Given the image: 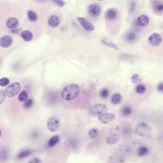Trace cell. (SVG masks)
<instances>
[{
	"label": "cell",
	"mask_w": 163,
	"mask_h": 163,
	"mask_svg": "<svg viewBox=\"0 0 163 163\" xmlns=\"http://www.w3.org/2000/svg\"><path fill=\"white\" fill-rule=\"evenodd\" d=\"M88 10L89 13L91 16L96 17L98 16L101 13V8L98 4H91L89 7Z\"/></svg>",
	"instance_id": "11"
},
{
	"label": "cell",
	"mask_w": 163,
	"mask_h": 163,
	"mask_svg": "<svg viewBox=\"0 0 163 163\" xmlns=\"http://www.w3.org/2000/svg\"><path fill=\"white\" fill-rule=\"evenodd\" d=\"M126 38V39L128 40V41H135V40L136 39V34L134 33H128V34H127Z\"/></svg>",
	"instance_id": "30"
},
{
	"label": "cell",
	"mask_w": 163,
	"mask_h": 163,
	"mask_svg": "<svg viewBox=\"0 0 163 163\" xmlns=\"http://www.w3.org/2000/svg\"><path fill=\"white\" fill-rule=\"evenodd\" d=\"M115 114L113 113H105L99 116L98 119L104 124H109L115 119Z\"/></svg>",
	"instance_id": "6"
},
{
	"label": "cell",
	"mask_w": 163,
	"mask_h": 163,
	"mask_svg": "<svg viewBox=\"0 0 163 163\" xmlns=\"http://www.w3.org/2000/svg\"><path fill=\"white\" fill-rule=\"evenodd\" d=\"M19 23L18 20L14 17L8 18L6 22L7 27L11 30H13L19 26Z\"/></svg>",
	"instance_id": "12"
},
{
	"label": "cell",
	"mask_w": 163,
	"mask_h": 163,
	"mask_svg": "<svg viewBox=\"0 0 163 163\" xmlns=\"http://www.w3.org/2000/svg\"><path fill=\"white\" fill-rule=\"evenodd\" d=\"M119 140V135L117 133H111L107 137L106 142L107 144L113 145L118 142Z\"/></svg>",
	"instance_id": "15"
},
{
	"label": "cell",
	"mask_w": 163,
	"mask_h": 163,
	"mask_svg": "<svg viewBox=\"0 0 163 163\" xmlns=\"http://www.w3.org/2000/svg\"><path fill=\"white\" fill-rule=\"evenodd\" d=\"M28 163H43V161L39 158H34L29 161Z\"/></svg>",
	"instance_id": "37"
},
{
	"label": "cell",
	"mask_w": 163,
	"mask_h": 163,
	"mask_svg": "<svg viewBox=\"0 0 163 163\" xmlns=\"http://www.w3.org/2000/svg\"><path fill=\"white\" fill-rule=\"evenodd\" d=\"M32 153L33 151L31 150H23L18 154L17 156V158L22 159L26 158L27 157L30 156Z\"/></svg>",
	"instance_id": "19"
},
{
	"label": "cell",
	"mask_w": 163,
	"mask_h": 163,
	"mask_svg": "<svg viewBox=\"0 0 163 163\" xmlns=\"http://www.w3.org/2000/svg\"><path fill=\"white\" fill-rule=\"evenodd\" d=\"M150 19L147 16L142 14L137 19V23L141 27H145L149 24Z\"/></svg>",
	"instance_id": "13"
},
{
	"label": "cell",
	"mask_w": 163,
	"mask_h": 163,
	"mask_svg": "<svg viewBox=\"0 0 163 163\" xmlns=\"http://www.w3.org/2000/svg\"><path fill=\"white\" fill-rule=\"evenodd\" d=\"M7 157V154L6 150L5 149H3L1 150V162H5L6 160Z\"/></svg>",
	"instance_id": "32"
},
{
	"label": "cell",
	"mask_w": 163,
	"mask_h": 163,
	"mask_svg": "<svg viewBox=\"0 0 163 163\" xmlns=\"http://www.w3.org/2000/svg\"><path fill=\"white\" fill-rule=\"evenodd\" d=\"M77 20L79 22L80 25L85 30L88 31H93L95 29V26L89 20L83 17H78Z\"/></svg>",
	"instance_id": "9"
},
{
	"label": "cell",
	"mask_w": 163,
	"mask_h": 163,
	"mask_svg": "<svg viewBox=\"0 0 163 163\" xmlns=\"http://www.w3.org/2000/svg\"><path fill=\"white\" fill-rule=\"evenodd\" d=\"M135 6H136L135 3L134 1H131L130 4L129 8V10L130 13H132L135 11Z\"/></svg>",
	"instance_id": "35"
},
{
	"label": "cell",
	"mask_w": 163,
	"mask_h": 163,
	"mask_svg": "<svg viewBox=\"0 0 163 163\" xmlns=\"http://www.w3.org/2000/svg\"><path fill=\"white\" fill-rule=\"evenodd\" d=\"M162 40V37L160 35L155 33L149 36L148 38V42L151 45L157 47L160 45Z\"/></svg>",
	"instance_id": "8"
},
{
	"label": "cell",
	"mask_w": 163,
	"mask_h": 163,
	"mask_svg": "<svg viewBox=\"0 0 163 163\" xmlns=\"http://www.w3.org/2000/svg\"><path fill=\"white\" fill-rule=\"evenodd\" d=\"M101 43L104 45H107L108 47H110L113 49H115V50H119V48L116 45L113 43L112 42L110 41L107 39H102L101 40Z\"/></svg>",
	"instance_id": "22"
},
{
	"label": "cell",
	"mask_w": 163,
	"mask_h": 163,
	"mask_svg": "<svg viewBox=\"0 0 163 163\" xmlns=\"http://www.w3.org/2000/svg\"><path fill=\"white\" fill-rule=\"evenodd\" d=\"M53 3L60 7L63 6L65 5V2L63 1H53Z\"/></svg>",
	"instance_id": "38"
},
{
	"label": "cell",
	"mask_w": 163,
	"mask_h": 163,
	"mask_svg": "<svg viewBox=\"0 0 163 163\" xmlns=\"http://www.w3.org/2000/svg\"><path fill=\"white\" fill-rule=\"evenodd\" d=\"M21 85L18 82H14L8 86L4 91L6 96L12 98L18 94L21 90Z\"/></svg>",
	"instance_id": "3"
},
{
	"label": "cell",
	"mask_w": 163,
	"mask_h": 163,
	"mask_svg": "<svg viewBox=\"0 0 163 163\" xmlns=\"http://www.w3.org/2000/svg\"><path fill=\"white\" fill-rule=\"evenodd\" d=\"M10 83V80L7 78H3L0 79V85L2 87H5L8 85Z\"/></svg>",
	"instance_id": "33"
},
{
	"label": "cell",
	"mask_w": 163,
	"mask_h": 163,
	"mask_svg": "<svg viewBox=\"0 0 163 163\" xmlns=\"http://www.w3.org/2000/svg\"><path fill=\"white\" fill-rule=\"evenodd\" d=\"M60 121L57 118L52 117L48 119L47 122V126L49 131L55 132L60 127Z\"/></svg>",
	"instance_id": "4"
},
{
	"label": "cell",
	"mask_w": 163,
	"mask_h": 163,
	"mask_svg": "<svg viewBox=\"0 0 163 163\" xmlns=\"http://www.w3.org/2000/svg\"><path fill=\"white\" fill-rule=\"evenodd\" d=\"M135 132L137 135L142 137L150 136L152 132L151 128L147 124L141 123L137 124L135 127Z\"/></svg>",
	"instance_id": "2"
},
{
	"label": "cell",
	"mask_w": 163,
	"mask_h": 163,
	"mask_svg": "<svg viewBox=\"0 0 163 163\" xmlns=\"http://www.w3.org/2000/svg\"><path fill=\"white\" fill-rule=\"evenodd\" d=\"M79 86L76 84H71L67 86L63 89L61 95L63 99L70 101L76 98L79 96Z\"/></svg>",
	"instance_id": "1"
},
{
	"label": "cell",
	"mask_w": 163,
	"mask_h": 163,
	"mask_svg": "<svg viewBox=\"0 0 163 163\" xmlns=\"http://www.w3.org/2000/svg\"><path fill=\"white\" fill-rule=\"evenodd\" d=\"M117 16V12L115 9L111 8L107 11L106 13V18L110 20L115 19Z\"/></svg>",
	"instance_id": "16"
},
{
	"label": "cell",
	"mask_w": 163,
	"mask_h": 163,
	"mask_svg": "<svg viewBox=\"0 0 163 163\" xmlns=\"http://www.w3.org/2000/svg\"><path fill=\"white\" fill-rule=\"evenodd\" d=\"M157 89L160 92H163V82L159 83L157 86Z\"/></svg>",
	"instance_id": "40"
},
{
	"label": "cell",
	"mask_w": 163,
	"mask_h": 163,
	"mask_svg": "<svg viewBox=\"0 0 163 163\" xmlns=\"http://www.w3.org/2000/svg\"><path fill=\"white\" fill-rule=\"evenodd\" d=\"M21 36L23 39L26 42L30 41L33 38L32 33L28 30L23 31L21 33Z\"/></svg>",
	"instance_id": "17"
},
{
	"label": "cell",
	"mask_w": 163,
	"mask_h": 163,
	"mask_svg": "<svg viewBox=\"0 0 163 163\" xmlns=\"http://www.w3.org/2000/svg\"><path fill=\"white\" fill-rule=\"evenodd\" d=\"M132 110L129 106H125L123 108L122 113L124 116H128L132 113Z\"/></svg>",
	"instance_id": "29"
},
{
	"label": "cell",
	"mask_w": 163,
	"mask_h": 163,
	"mask_svg": "<svg viewBox=\"0 0 163 163\" xmlns=\"http://www.w3.org/2000/svg\"><path fill=\"white\" fill-rule=\"evenodd\" d=\"M0 101H1V104H2L4 101V100L5 99V96H6V95H5V93H4V91L2 90V89H1L0 90Z\"/></svg>",
	"instance_id": "36"
},
{
	"label": "cell",
	"mask_w": 163,
	"mask_h": 163,
	"mask_svg": "<svg viewBox=\"0 0 163 163\" xmlns=\"http://www.w3.org/2000/svg\"><path fill=\"white\" fill-rule=\"evenodd\" d=\"M122 96L119 93H115L111 98V102L114 104H118L121 101Z\"/></svg>",
	"instance_id": "23"
},
{
	"label": "cell",
	"mask_w": 163,
	"mask_h": 163,
	"mask_svg": "<svg viewBox=\"0 0 163 163\" xmlns=\"http://www.w3.org/2000/svg\"><path fill=\"white\" fill-rule=\"evenodd\" d=\"M28 94L26 91H21L18 96V100L21 102L26 101L28 100Z\"/></svg>",
	"instance_id": "21"
},
{
	"label": "cell",
	"mask_w": 163,
	"mask_h": 163,
	"mask_svg": "<svg viewBox=\"0 0 163 163\" xmlns=\"http://www.w3.org/2000/svg\"><path fill=\"white\" fill-rule=\"evenodd\" d=\"M38 136H39V133H38V131H34L31 135V137L34 139L37 138Z\"/></svg>",
	"instance_id": "39"
},
{
	"label": "cell",
	"mask_w": 163,
	"mask_h": 163,
	"mask_svg": "<svg viewBox=\"0 0 163 163\" xmlns=\"http://www.w3.org/2000/svg\"><path fill=\"white\" fill-rule=\"evenodd\" d=\"M136 92L138 94H142L146 91V88L145 86L143 84H139L136 86L135 89Z\"/></svg>",
	"instance_id": "27"
},
{
	"label": "cell",
	"mask_w": 163,
	"mask_h": 163,
	"mask_svg": "<svg viewBox=\"0 0 163 163\" xmlns=\"http://www.w3.org/2000/svg\"><path fill=\"white\" fill-rule=\"evenodd\" d=\"M107 110V107L104 104H99L93 106L91 109V114L93 115H101Z\"/></svg>",
	"instance_id": "5"
},
{
	"label": "cell",
	"mask_w": 163,
	"mask_h": 163,
	"mask_svg": "<svg viewBox=\"0 0 163 163\" xmlns=\"http://www.w3.org/2000/svg\"><path fill=\"white\" fill-rule=\"evenodd\" d=\"M154 8L155 12L161 13L163 12V3L161 1H153Z\"/></svg>",
	"instance_id": "18"
},
{
	"label": "cell",
	"mask_w": 163,
	"mask_h": 163,
	"mask_svg": "<svg viewBox=\"0 0 163 163\" xmlns=\"http://www.w3.org/2000/svg\"><path fill=\"white\" fill-rule=\"evenodd\" d=\"M33 103V102L32 100L31 99H28L26 101H25V103H24V107L26 109H29L32 107Z\"/></svg>",
	"instance_id": "34"
},
{
	"label": "cell",
	"mask_w": 163,
	"mask_h": 163,
	"mask_svg": "<svg viewBox=\"0 0 163 163\" xmlns=\"http://www.w3.org/2000/svg\"><path fill=\"white\" fill-rule=\"evenodd\" d=\"M99 131L97 128H93L89 130V135L91 138H95L98 136Z\"/></svg>",
	"instance_id": "25"
},
{
	"label": "cell",
	"mask_w": 163,
	"mask_h": 163,
	"mask_svg": "<svg viewBox=\"0 0 163 163\" xmlns=\"http://www.w3.org/2000/svg\"><path fill=\"white\" fill-rule=\"evenodd\" d=\"M125 157L122 153L116 152L111 155L110 158V163H124Z\"/></svg>",
	"instance_id": "10"
},
{
	"label": "cell",
	"mask_w": 163,
	"mask_h": 163,
	"mask_svg": "<svg viewBox=\"0 0 163 163\" xmlns=\"http://www.w3.org/2000/svg\"><path fill=\"white\" fill-rule=\"evenodd\" d=\"M60 137L57 135L53 136V137L50 138L49 141H48V146L50 147L54 146L55 145H56L58 143V142L60 141Z\"/></svg>",
	"instance_id": "20"
},
{
	"label": "cell",
	"mask_w": 163,
	"mask_h": 163,
	"mask_svg": "<svg viewBox=\"0 0 163 163\" xmlns=\"http://www.w3.org/2000/svg\"><path fill=\"white\" fill-rule=\"evenodd\" d=\"M109 95V91L107 89H103L100 92V95L103 99L107 98Z\"/></svg>",
	"instance_id": "31"
},
{
	"label": "cell",
	"mask_w": 163,
	"mask_h": 163,
	"mask_svg": "<svg viewBox=\"0 0 163 163\" xmlns=\"http://www.w3.org/2000/svg\"><path fill=\"white\" fill-rule=\"evenodd\" d=\"M27 14H28L29 19L30 20V21H36L37 18H38V16H37L36 13L33 11H29Z\"/></svg>",
	"instance_id": "28"
},
{
	"label": "cell",
	"mask_w": 163,
	"mask_h": 163,
	"mask_svg": "<svg viewBox=\"0 0 163 163\" xmlns=\"http://www.w3.org/2000/svg\"><path fill=\"white\" fill-rule=\"evenodd\" d=\"M48 23L51 27H57L60 24V18L56 15H52L48 19Z\"/></svg>",
	"instance_id": "14"
},
{
	"label": "cell",
	"mask_w": 163,
	"mask_h": 163,
	"mask_svg": "<svg viewBox=\"0 0 163 163\" xmlns=\"http://www.w3.org/2000/svg\"><path fill=\"white\" fill-rule=\"evenodd\" d=\"M131 80L133 84H138L142 82V79L139 74H134L131 77Z\"/></svg>",
	"instance_id": "24"
},
{
	"label": "cell",
	"mask_w": 163,
	"mask_h": 163,
	"mask_svg": "<svg viewBox=\"0 0 163 163\" xmlns=\"http://www.w3.org/2000/svg\"><path fill=\"white\" fill-rule=\"evenodd\" d=\"M13 38L10 35H5L1 37L0 40V45L3 48H8L13 43Z\"/></svg>",
	"instance_id": "7"
},
{
	"label": "cell",
	"mask_w": 163,
	"mask_h": 163,
	"mask_svg": "<svg viewBox=\"0 0 163 163\" xmlns=\"http://www.w3.org/2000/svg\"><path fill=\"white\" fill-rule=\"evenodd\" d=\"M148 152V149L145 146H141L139 149L138 151V154L140 157H142L144 155L147 154Z\"/></svg>",
	"instance_id": "26"
}]
</instances>
